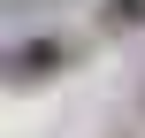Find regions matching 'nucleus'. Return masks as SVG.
Wrapping results in <instances>:
<instances>
[{
	"label": "nucleus",
	"mask_w": 145,
	"mask_h": 138,
	"mask_svg": "<svg viewBox=\"0 0 145 138\" xmlns=\"http://www.w3.org/2000/svg\"><path fill=\"white\" fill-rule=\"evenodd\" d=\"M15 85H38V77H54V69H69V46L61 38H31V46H15Z\"/></svg>",
	"instance_id": "obj_1"
},
{
	"label": "nucleus",
	"mask_w": 145,
	"mask_h": 138,
	"mask_svg": "<svg viewBox=\"0 0 145 138\" xmlns=\"http://www.w3.org/2000/svg\"><path fill=\"white\" fill-rule=\"evenodd\" d=\"M99 23H107V31H138L145 23V0H99Z\"/></svg>",
	"instance_id": "obj_2"
}]
</instances>
